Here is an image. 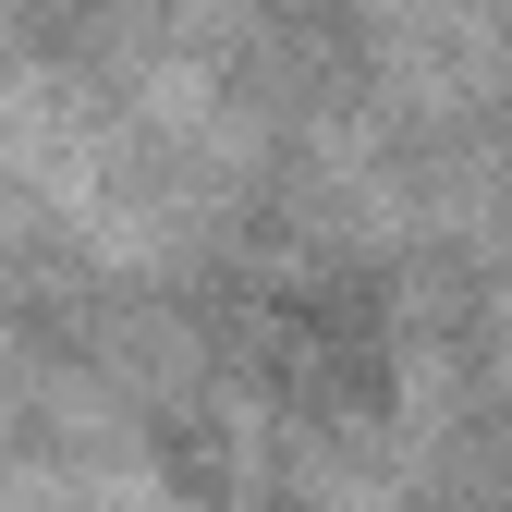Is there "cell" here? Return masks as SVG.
Segmentation results:
<instances>
[{
    "label": "cell",
    "instance_id": "1",
    "mask_svg": "<svg viewBox=\"0 0 512 512\" xmlns=\"http://www.w3.org/2000/svg\"><path fill=\"white\" fill-rule=\"evenodd\" d=\"M366 13V37H378V61H391V86L403 98H464L476 86V61L500 49V0H354Z\"/></svg>",
    "mask_w": 512,
    "mask_h": 512
},
{
    "label": "cell",
    "instance_id": "2",
    "mask_svg": "<svg viewBox=\"0 0 512 512\" xmlns=\"http://www.w3.org/2000/svg\"><path fill=\"white\" fill-rule=\"evenodd\" d=\"M500 403H512V305H500Z\"/></svg>",
    "mask_w": 512,
    "mask_h": 512
},
{
    "label": "cell",
    "instance_id": "3",
    "mask_svg": "<svg viewBox=\"0 0 512 512\" xmlns=\"http://www.w3.org/2000/svg\"><path fill=\"white\" fill-rule=\"evenodd\" d=\"M354 512H391V500H378V488H354Z\"/></svg>",
    "mask_w": 512,
    "mask_h": 512
}]
</instances>
